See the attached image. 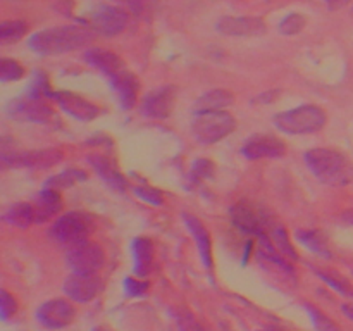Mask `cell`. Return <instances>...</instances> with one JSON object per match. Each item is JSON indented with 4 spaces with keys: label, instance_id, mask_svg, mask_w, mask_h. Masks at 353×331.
<instances>
[{
    "label": "cell",
    "instance_id": "ba28073f",
    "mask_svg": "<svg viewBox=\"0 0 353 331\" xmlns=\"http://www.w3.org/2000/svg\"><path fill=\"white\" fill-rule=\"evenodd\" d=\"M103 279L97 272H72L64 281V293L71 300L88 303L103 290Z\"/></svg>",
    "mask_w": 353,
    "mask_h": 331
},
{
    "label": "cell",
    "instance_id": "4fadbf2b",
    "mask_svg": "<svg viewBox=\"0 0 353 331\" xmlns=\"http://www.w3.org/2000/svg\"><path fill=\"white\" fill-rule=\"evenodd\" d=\"M178 90L174 86H162L148 93L143 100V114L154 119H165L172 114Z\"/></svg>",
    "mask_w": 353,
    "mask_h": 331
},
{
    "label": "cell",
    "instance_id": "f35d334b",
    "mask_svg": "<svg viewBox=\"0 0 353 331\" xmlns=\"http://www.w3.org/2000/svg\"><path fill=\"white\" fill-rule=\"evenodd\" d=\"M348 2H350V0H326L327 7H330L331 10H338V9H341V7L347 6Z\"/></svg>",
    "mask_w": 353,
    "mask_h": 331
},
{
    "label": "cell",
    "instance_id": "d590c367",
    "mask_svg": "<svg viewBox=\"0 0 353 331\" xmlns=\"http://www.w3.org/2000/svg\"><path fill=\"white\" fill-rule=\"evenodd\" d=\"M124 292L130 297H141L147 293V290L150 288V283L143 281L141 278H126L123 283Z\"/></svg>",
    "mask_w": 353,
    "mask_h": 331
},
{
    "label": "cell",
    "instance_id": "ee69618b",
    "mask_svg": "<svg viewBox=\"0 0 353 331\" xmlns=\"http://www.w3.org/2000/svg\"><path fill=\"white\" fill-rule=\"evenodd\" d=\"M350 223H353V217H352V221H350Z\"/></svg>",
    "mask_w": 353,
    "mask_h": 331
},
{
    "label": "cell",
    "instance_id": "f546056e",
    "mask_svg": "<svg viewBox=\"0 0 353 331\" xmlns=\"http://www.w3.org/2000/svg\"><path fill=\"white\" fill-rule=\"evenodd\" d=\"M305 23L307 21L302 14L292 12L279 23V33L286 34V37H292V34L300 33L305 28Z\"/></svg>",
    "mask_w": 353,
    "mask_h": 331
},
{
    "label": "cell",
    "instance_id": "8fae6325",
    "mask_svg": "<svg viewBox=\"0 0 353 331\" xmlns=\"http://www.w3.org/2000/svg\"><path fill=\"white\" fill-rule=\"evenodd\" d=\"M90 26L103 37H116L128 26V12L116 6H102L92 14Z\"/></svg>",
    "mask_w": 353,
    "mask_h": 331
},
{
    "label": "cell",
    "instance_id": "5b68a950",
    "mask_svg": "<svg viewBox=\"0 0 353 331\" xmlns=\"http://www.w3.org/2000/svg\"><path fill=\"white\" fill-rule=\"evenodd\" d=\"M92 219L86 214L72 210V212L62 214L61 217H57L48 233H50V237L55 241L68 245L71 248L74 245H79L88 240V234L92 233Z\"/></svg>",
    "mask_w": 353,
    "mask_h": 331
},
{
    "label": "cell",
    "instance_id": "ab89813d",
    "mask_svg": "<svg viewBox=\"0 0 353 331\" xmlns=\"http://www.w3.org/2000/svg\"><path fill=\"white\" fill-rule=\"evenodd\" d=\"M274 93H278V92H274V90H272V92L262 93V95H259V99L255 100V102H272V100H274V97H271V95H274Z\"/></svg>",
    "mask_w": 353,
    "mask_h": 331
},
{
    "label": "cell",
    "instance_id": "ac0fdd59",
    "mask_svg": "<svg viewBox=\"0 0 353 331\" xmlns=\"http://www.w3.org/2000/svg\"><path fill=\"white\" fill-rule=\"evenodd\" d=\"M85 61L93 68L100 69L109 78H114L126 69L124 62L114 52L105 50V48H90L85 52Z\"/></svg>",
    "mask_w": 353,
    "mask_h": 331
},
{
    "label": "cell",
    "instance_id": "3957f363",
    "mask_svg": "<svg viewBox=\"0 0 353 331\" xmlns=\"http://www.w3.org/2000/svg\"><path fill=\"white\" fill-rule=\"evenodd\" d=\"M327 116L321 107L307 103L274 116V124L285 134H310L317 133L326 124Z\"/></svg>",
    "mask_w": 353,
    "mask_h": 331
},
{
    "label": "cell",
    "instance_id": "7c38bea8",
    "mask_svg": "<svg viewBox=\"0 0 353 331\" xmlns=\"http://www.w3.org/2000/svg\"><path fill=\"white\" fill-rule=\"evenodd\" d=\"M241 154L250 161L278 159L286 154V143L279 138L271 137V134H255V137L248 138L247 143L241 147Z\"/></svg>",
    "mask_w": 353,
    "mask_h": 331
},
{
    "label": "cell",
    "instance_id": "2e32d148",
    "mask_svg": "<svg viewBox=\"0 0 353 331\" xmlns=\"http://www.w3.org/2000/svg\"><path fill=\"white\" fill-rule=\"evenodd\" d=\"M231 223L245 234H262L264 233V219L261 214L255 212L254 207L245 202H238L230 210Z\"/></svg>",
    "mask_w": 353,
    "mask_h": 331
},
{
    "label": "cell",
    "instance_id": "44dd1931",
    "mask_svg": "<svg viewBox=\"0 0 353 331\" xmlns=\"http://www.w3.org/2000/svg\"><path fill=\"white\" fill-rule=\"evenodd\" d=\"M131 248H133L134 274L138 278H147L148 272L152 271V265H154V245L148 238L140 237L133 240Z\"/></svg>",
    "mask_w": 353,
    "mask_h": 331
},
{
    "label": "cell",
    "instance_id": "836d02e7",
    "mask_svg": "<svg viewBox=\"0 0 353 331\" xmlns=\"http://www.w3.org/2000/svg\"><path fill=\"white\" fill-rule=\"evenodd\" d=\"M133 192L138 199L145 200V202L150 203V205H162V203H164V195H162L161 190L157 188H150V186H137V188H133Z\"/></svg>",
    "mask_w": 353,
    "mask_h": 331
},
{
    "label": "cell",
    "instance_id": "9a60e30c",
    "mask_svg": "<svg viewBox=\"0 0 353 331\" xmlns=\"http://www.w3.org/2000/svg\"><path fill=\"white\" fill-rule=\"evenodd\" d=\"M217 31L228 37H259L265 33V23L259 17H221L216 24Z\"/></svg>",
    "mask_w": 353,
    "mask_h": 331
},
{
    "label": "cell",
    "instance_id": "9c48e42d",
    "mask_svg": "<svg viewBox=\"0 0 353 331\" xmlns=\"http://www.w3.org/2000/svg\"><path fill=\"white\" fill-rule=\"evenodd\" d=\"M68 264L72 272H97L105 264V254L100 245L86 240L69 248Z\"/></svg>",
    "mask_w": 353,
    "mask_h": 331
},
{
    "label": "cell",
    "instance_id": "60d3db41",
    "mask_svg": "<svg viewBox=\"0 0 353 331\" xmlns=\"http://www.w3.org/2000/svg\"><path fill=\"white\" fill-rule=\"evenodd\" d=\"M341 310H343L350 319H353V303H345V305L341 307Z\"/></svg>",
    "mask_w": 353,
    "mask_h": 331
},
{
    "label": "cell",
    "instance_id": "7bdbcfd3",
    "mask_svg": "<svg viewBox=\"0 0 353 331\" xmlns=\"http://www.w3.org/2000/svg\"><path fill=\"white\" fill-rule=\"evenodd\" d=\"M265 331H278V330H265Z\"/></svg>",
    "mask_w": 353,
    "mask_h": 331
},
{
    "label": "cell",
    "instance_id": "603a6c76",
    "mask_svg": "<svg viewBox=\"0 0 353 331\" xmlns=\"http://www.w3.org/2000/svg\"><path fill=\"white\" fill-rule=\"evenodd\" d=\"M234 102V95L228 90H212L200 97L195 102L193 112H205V110H224Z\"/></svg>",
    "mask_w": 353,
    "mask_h": 331
},
{
    "label": "cell",
    "instance_id": "ffe728a7",
    "mask_svg": "<svg viewBox=\"0 0 353 331\" xmlns=\"http://www.w3.org/2000/svg\"><path fill=\"white\" fill-rule=\"evenodd\" d=\"M183 219H185L186 228L190 230L192 237L195 238L196 247H199L200 257H202L205 268H212V250H210V234L207 231V228L200 223L199 217L192 216V214L185 212L183 214Z\"/></svg>",
    "mask_w": 353,
    "mask_h": 331
},
{
    "label": "cell",
    "instance_id": "8d00e7d4",
    "mask_svg": "<svg viewBox=\"0 0 353 331\" xmlns=\"http://www.w3.org/2000/svg\"><path fill=\"white\" fill-rule=\"evenodd\" d=\"M17 310V302L7 290H2V300H0V312H2V319H9L14 312Z\"/></svg>",
    "mask_w": 353,
    "mask_h": 331
},
{
    "label": "cell",
    "instance_id": "7402d4cb",
    "mask_svg": "<svg viewBox=\"0 0 353 331\" xmlns=\"http://www.w3.org/2000/svg\"><path fill=\"white\" fill-rule=\"evenodd\" d=\"M33 205L34 214H37V223H45V221L52 219L62 209V197L59 190L45 188L41 190Z\"/></svg>",
    "mask_w": 353,
    "mask_h": 331
},
{
    "label": "cell",
    "instance_id": "d4e9b609",
    "mask_svg": "<svg viewBox=\"0 0 353 331\" xmlns=\"http://www.w3.org/2000/svg\"><path fill=\"white\" fill-rule=\"evenodd\" d=\"M296 238L302 245H305L310 252L317 255H323V257H331L330 245H327L326 237H324L321 231L316 230H300L296 231Z\"/></svg>",
    "mask_w": 353,
    "mask_h": 331
},
{
    "label": "cell",
    "instance_id": "74e56055",
    "mask_svg": "<svg viewBox=\"0 0 353 331\" xmlns=\"http://www.w3.org/2000/svg\"><path fill=\"white\" fill-rule=\"evenodd\" d=\"M128 6L131 7L134 14H145L148 10L147 7V0H128Z\"/></svg>",
    "mask_w": 353,
    "mask_h": 331
},
{
    "label": "cell",
    "instance_id": "277c9868",
    "mask_svg": "<svg viewBox=\"0 0 353 331\" xmlns=\"http://www.w3.org/2000/svg\"><path fill=\"white\" fill-rule=\"evenodd\" d=\"M236 128V121L226 110H205L195 112L192 121L193 137L203 145H212L231 134Z\"/></svg>",
    "mask_w": 353,
    "mask_h": 331
},
{
    "label": "cell",
    "instance_id": "1f68e13d",
    "mask_svg": "<svg viewBox=\"0 0 353 331\" xmlns=\"http://www.w3.org/2000/svg\"><path fill=\"white\" fill-rule=\"evenodd\" d=\"M307 312L310 314V319H312L317 331H341V328L334 321H331L330 317L324 316L319 309H314V307L307 305Z\"/></svg>",
    "mask_w": 353,
    "mask_h": 331
},
{
    "label": "cell",
    "instance_id": "4dcf8cb0",
    "mask_svg": "<svg viewBox=\"0 0 353 331\" xmlns=\"http://www.w3.org/2000/svg\"><path fill=\"white\" fill-rule=\"evenodd\" d=\"M24 76V68L17 61L12 59H3L2 64H0V81L9 83V81H17Z\"/></svg>",
    "mask_w": 353,
    "mask_h": 331
},
{
    "label": "cell",
    "instance_id": "52a82bcc",
    "mask_svg": "<svg viewBox=\"0 0 353 331\" xmlns=\"http://www.w3.org/2000/svg\"><path fill=\"white\" fill-rule=\"evenodd\" d=\"M7 116L17 121H24V123L43 124L52 121V117H54V109L48 106L47 99H43V97L26 93V95L12 100V102L7 106Z\"/></svg>",
    "mask_w": 353,
    "mask_h": 331
},
{
    "label": "cell",
    "instance_id": "f1b7e54d",
    "mask_svg": "<svg viewBox=\"0 0 353 331\" xmlns=\"http://www.w3.org/2000/svg\"><path fill=\"white\" fill-rule=\"evenodd\" d=\"M179 331H207V328L190 310L178 309L174 314Z\"/></svg>",
    "mask_w": 353,
    "mask_h": 331
},
{
    "label": "cell",
    "instance_id": "e575fe53",
    "mask_svg": "<svg viewBox=\"0 0 353 331\" xmlns=\"http://www.w3.org/2000/svg\"><path fill=\"white\" fill-rule=\"evenodd\" d=\"M214 176V164L207 159H199V161L193 162L192 168V178L195 181H200V179H209Z\"/></svg>",
    "mask_w": 353,
    "mask_h": 331
},
{
    "label": "cell",
    "instance_id": "7a4b0ae2",
    "mask_svg": "<svg viewBox=\"0 0 353 331\" xmlns=\"http://www.w3.org/2000/svg\"><path fill=\"white\" fill-rule=\"evenodd\" d=\"M305 162L321 183L330 186H345L353 179L350 159L333 148H312L305 154Z\"/></svg>",
    "mask_w": 353,
    "mask_h": 331
},
{
    "label": "cell",
    "instance_id": "d6986e66",
    "mask_svg": "<svg viewBox=\"0 0 353 331\" xmlns=\"http://www.w3.org/2000/svg\"><path fill=\"white\" fill-rule=\"evenodd\" d=\"M110 85L116 90L117 95H119V102L123 106L124 110L133 109L134 103H137L138 90H140V83H138L137 76L131 74L130 71L124 69L123 72H119L117 76L110 78Z\"/></svg>",
    "mask_w": 353,
    "mask_h": 331
},
{
    "label": "cell",
    "instance_id": "cb8c5ba5",
    "mask_svg": "<svg viewBox=\"0 0 353 331\" xmlns=\"http://www.w3.org/2000/svg\"><path fill=\"white\" fill-rule=\"evenodd\" d=\"M3 221L10 226L16 228H30L31 224L37 223V214H34V205L28 202H19L10 205L3 212Z\"/></svg>",
    "mask_w": 353,
    "mask_h": 331
},
{
    "label": "cell",
    "instance_id": "30bf717a",
    "mask_svg": "<svg viewBox=\"0 0 353 331\" xmlns=\"http://www.w3.org/2000/svg\"><path fill=\"white\" fill-rule=\"evenodd\" d=\"M76 309L69 300L52 299L41 303L37 310L38 323L48 330H62L74 321Z\"/></svg>",
    "mask_w": 353,
    "mask_h": 331
},
{
    "label": "cell",
    "instance_id": "5bb4252c",
    "mask_svg": "<svg viewBox=\"0 0 353 331\" xmlns=\"http://www.w3.org/2000/svg\"><path fill=\"white\" fill-rule=\"evenodd\" d=\"M54 100L61 106V109L65 114L72 116L74 119L88 123L99 116V107L92 103L90 100L83 99L81 95L72 92H54Z\"/></svg>",
    "mask_w": 353,
    "mask_h": 331
},
{
    "label": "cell",
    "instance_id": "4316f807",
    "mask_svg": "<svg viewBox=\"0 0 353 331\" xmlns=\"http://www.w3.org/2000/svg\"><path fill=\"white\" fill-rule=\"evenodd\" d=\"M28 33V23L21 19H10L0 23V41L2 43H14L21 40Z\"/></svg>",
    "mask_w": 353,
    "mask_h": 331
},
{
    "label": "cell",
    "instance_id": "b9f144b4",
    "mask_svg": "<svg viewBox=\"0 0 353 331\" xmlns=\"http://www.w3.org/2000/svg\"><path fill=\"white\" fill-rule=\"evenodd\" d=\"M93 331H112V330H110V328H107V326H99V328H95Z\"/></svg>",
    "mask_w": 353,
    "mask_h": 331
},
{
    "label": "cell",
    "instance_id": "6da1fadb",
    "mask_svg": "<svg viewBox=\"0 0 353 331\" xmlns=\"http://www.w3.org/2000/svg\"><path fill=\"white\" fill-rule=\"evenodd\" d=\"M93 33L83 26H57L41 30L28 40V47L41 55H59L74 52L92 41Z\"/></svg>",
    "mask_w": 353,
    "mask_h": 331
},
{
    "label": "cell",
    "instance_id": "d6a6232c",
    "mask_svg": "<svg viewBox=\"0 0 353 331\" xmlns=\"http://www.w3.org/2000/svg\"><path fill=\"white\" fill-rule=\"evenodd\" d=\"M316 274L319 276V278L323 279V281H326L327 285L331 286V288H334L338 293H341V295H347V297H352L353 295L352 286L348 285V283L345 281V279H340V278H338V276L330 274V272H326V271H321V269H316Z\"/></svg>",
    "mask_w": 353,
    "mask_h": 331
},
{
    "label": "cell",
    "instance_id": "8992f818",
    "mask_svg": "<svg viewBox=\"0 0 353 331\" xmlns=\"http://www.w3.org/2000/svg\"><path fill=\"white\" fill-rule=\"evenodd\" d=\"M62 161V152L55 148L43 150H14L2 143V164L7 168L48 169Z\"/></svg>",
    "mask_w": 353,
    "mask_h": 331
},
{
    "label": "cell",
    "instance_id": "e0dca14e",
    "mask_svg": "<svg viewBox=\"0 0 353 331\" xmlns=\"http://www.w3.org/2000/svg\"><path fill=\"white\" fill-rule=\"evenodd\" d=\"M88 162L93 166L97 174L110 186V188L117 190V192H124L128 188V181L124 178L123 172L119 171V168L116 166V162L110 161L107 155L102 154H95L90 155Z\"/></svg>",
    "mask_w": 353,
    "mask_h": 331
},
{
    "label": "cell",
    "instance_id": "484cf974",
    "mask_svg": "<svg viewBox=\"0 0 353 331\" xmlns=\"http://www.w3.org/2000/svg\"><path fill=\"white\" fill-rule=\"evenodd\" d=\"M268 237H269V240L272 241V245L278 248L279 254L285 255L286 259H292V261H296V259H299V254H296V250L293 248V245L290 243V237H288V233H286L285 228L279 226V224H276V226L271 228V231H269Z\"/></svg>",
    "mask_w": 353,
    "mask_h": 331
},
{
    "label": "cell",
    "instance_id": "83f0119b",
    "mask_svg": "<svg viewBox=\"0 0 353 331\" xmlns=\"http://www.w3.org/2000/svg\"><path fill=\"white\" fill-rule=\"evenodd\" d=\"M85 179H86L85 171H81V169H68V171L61 172V174L48 179V181L45 183V188H54V190L69 188V186H72L74 183L85 181Z\"/></svg>",
    "mask_w": 353,
    "mask_h": 331
}]
</instances>
